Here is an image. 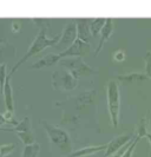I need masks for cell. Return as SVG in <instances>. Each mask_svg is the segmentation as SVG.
I'll use <instances>...</instances> for the list:
<instances>
[{
    "instance_id": "cell-1",
    "label": "cell",
    "mask_w": 151,
    "mask_h": 157,
    "mask_svg": "<svg viewBox=\"0 0 151 157\" xmlns=\"http://www.w3.org/2000/svg\"><path fill=\"white\" fill-rule=\"evenodd\" d=\"M40 123L47 135L51 148L57 151L58 156L66 157L69 154H71L73 151V145H72L71 137L66 130L59 126L52 125L46 121H41Z\"/></svg>"
},
{
    "instance_id": "cell-2",
    "label": "cell",
    "mask_w": 151,
    "mask_h": 157,
    "mask_svg": "<svg viewBox=\"0 0 151 157\" xmlns=\"http://www.w3.org/2000/svg\"><path fill=\"white\" fill-rule=\"evenodd\" d=\"M50 25H43V26H40L39 27V32H38V34H37V37L34 38L33 40V43H32L30 47H28V50H27V52L24 55V57L18 62V63L13 66V69L11 70V76L16 72L21 65L24 63H26L31 57H34V56H37L38 53L40 52H43L46 47H51V46H55L58 44V41L60 39V36H57V37H52V38H48L47 36H46V32H47V29Z\"/></svg>"
},
{
    "instance_id": "cell-3",
    "label": "cell",
    "mask_w": 151,
    "mask_h": 157,
    "mask_svg": "<svg viewBox=\"0 0 151 157\" xmlns=\"http://www.w3.org/2000/svg\"><path fill=\"white\" fill-rule=\"evenodd\" d=\"M106 101H108V110L110 115L111 125L115 129H117L119 124L120 92L118 83L113 79H110L106 85Z\"/></svg>"
},
{
    "instance_id": "cell-4",
    "label": "cell",
    "mask_w": 151,
    "mask_h": 157,
    "mask_svg": "<svg viewBox=\"0 0 151 157\" xmlns=\"http://www.w3.org/2000/svg\"><path fill=\"white\" fill-rule=\"evenodd\" d=\"M60 65L65 70H67L76 79L88 78L91 77L98 71L92 69L89 64L83 60V57H71V58H63L60 59Z\"/></svg>"
},
{
    "instance_id": "cell-5",
    "label": "cell",
    "mask_w": 151,
    "mask_h": 157,
    "mask_svg": "<svg viewBox=\"0 0 151 157\" xmlns=\"http://www.w3.org/2000/svg\"><path fill=\"white\" fill-rule=\"evenodd\" d=\"M52 84L57 90L72 91L78 85V79H76L71 73L65 69L57 70L52 75Z\"/></svg>"
},
{
    "instance_id": "cell-6",
    "label": "cell",
    "mask_w": 151,
    "mask_h": 157,
    "mask_svg": "<svg viewBox=\"0 0 151 157\" xmlns=\"http://www.w3.org/2000/svg\"><path fill=\"white\" fill-rule=\"evenodd\" d=\"M13 130L17 134V136L20 138V141L24 143V145L32 144L36 142L30 117H25L21 122H18V124L13 126Z\"/></svg>"
},
{
    "instance_id": "cell-7",
    "label": "cell",
    "mask_w": 151,
    "mask_h": 157,
    "mask_svg": "<svg viewBox=\"0 0 151 157\" xmlns=\"http://www.w3.org/2000/svg\"><path fill=\"white\" fill-rule=\"evenodd\" d=\"M89 51H90V44L77 38L67 48L60 51L59 56L62 59L63 58H71V57H83V56L86 55Z\"/></svg>"
},
{
    "instance_id": "cell-8",
    "label": "cell",
    "mask_w": 151,
    "mask_h": 157,
    "mask_svg": "<svg viewBox=\"0 0 151 157\" xmlns=\"http://www.w3.org/2000/svg\"><path fill=\"white\" fill-rule=\"evenodd\" d=\"M77 39V25L74 20H69L65 27H64L63 33L60 34V39L58 41V46L60 48H67L74 40Z\"/></svg>"
},
{
    "instance_id": "cell-9",
    "label": "cell",
    "mask_w": 151,
    "mask_h": 157,
    "mask_svg": "<svg viewBox=\"0 0 151 157\" xmlns=\"http://www.w3.org/2000/svg\"><path fill=\"white\" fill-rule=\"evenodd\" d=\"M134 138V135L130 134H124V135H119L115 138H112L111 141L108 143V147L105 149V154H104V157H111L113 156L117 151H119L126 143L131 141Z\"/></svg>"
},
{
    "instance_id": "cell-10",
    "label": "cell",
    "mask_w": 151,
    "mask_h": 157,
    "mask_svg": "<svg viewBox=\"0 0 151 157\" xmlns=\"http://www.w3.org/2000/svg\"><path fill=\"white\" fill-rule=\"evenodd\" d=\"M115 31V23H113V19L112 18H106L105 20V24H104L103 29L100 30V33H99V41H98V45L96 47L93 55L95 57L100 53V51L103 50L104 44L109 40V38L111 37V34Z\"/></svg>"
},
{
    "instance_id": "cell-11",
    "label": "cell",
    "mask_w": 151,
    "mask_h": 157,
    "mask_svg": "<svg viewBox=\"0 0 151 157\" xmlns=\"http://www.w3.org/2000/svg\"><path fill=\"white\" fill-rule=\"evenodd\" d=\"M77 25V38L85 43H91L92 40V33L90 31V19H74Z\"/></svg>"
},
{
    "instance_id": "cell-12",
    "label": "cell",
    "mask_w": 151,
    "mask_h": 157,
    "mask_svg": "<svg viewBox=\"0 0 151 157\" xmlns=\"http://www.w3.org/2000/svg\"><path fill=\"white\" fill-rule=\"evenodd\" d=\"M60 56L59 53H50V55L44 56L38 62L33 63L30 66V70H41V69H46V67H51L53 65H56L60 62Z\"/></svg>"
},
{
    "instance_id": "cell-13",
    "label": "cell",
    "mask_w": 151,
    "mask_h": 157,
    "mask_svg": "<svg viewBox=\"0 0 151 157\" xmlns=\"http://www.w3.org/2000/svg\"><path fill=\"white\" fill-rule=\"evenodd\" d=\"M11 75H8L5 80V86H4V101H5V108L6 112L13 115L14 113V98H13V90L11 86Z\"/></svg>"
},
{
    "instance_id": "cell-14",
    "label": "cell",
    "mask_w": 151,
    "mask_h": 157,
    "mask_svg": "<svg viewBox=\"0 0 151 157\" xmlns=\"http://www.w3.org/2000/svg\"><path fill=\"white\" fill-rule=\"evenodd\" d=\"M117 80L120 82L123 85H131V84H139L145 80H150L149 77L145 73H139V72H132V73H126V75H118Z\"/></svg>"
},
{
    "instance_id": "cell-15",
    "label": "cell",
    "mask_w": 151,
    "mask_h": 157,
    "mask_svg": "<svg viewBox=\"0 0 151 157\" xmlns=\"http://www.w3.org/2000/svg\"><path fill=\"white\" fill-rule=\"evenodd\" d=\"M108 144H100V145H91L85 147L78 150H73L71 154H69L66 157H90L95 154H98L99 151H105Z\"/></svg>"
},
{
    "instance_id": "cell-16",
    "label": "cell",
    "mask_w": 151,
    "mask_h": 157,
    "mask_svg": "<svg viewBox=\"0 0 151 157\" xmlns=\"http://www.w3.org/2000/svg\"><path fill=\"white\" fill-rule=\"evenodd\" d=\"M104 18H97V19H90V31L92 33V37L99 36L100 30L103 29L104 24H105Z\"/></svg>"
},
{
    "instance_id": "cell-17",
    "label": "cell",
    "mask_w": 151,
    "mask_h": 157,
    "mask_svg": "<svg viewBox=\"0 0 151 157\" xmlns=\"http://www.w3.org/2000/svg\"><path fill=\"white\" fill-rule=\"evenodd\" d=\"M40 151V145L38 143H32V144H27L24 147V151H23V156L21 157H38Z\"/></svg>"
},
{
    "instance_id": "cell-18",
    "label": "cell",
    "mask_w": 151,
    "mask_h": 157,
    "mask_svg": "<svg viewBox=\"0 0 151 157\" xmlns=\"http://www.w3.org/2000/svg\"><path fill=\"white\" fill-rule=\"evenodd\" d=\"M148 132V121H146V118L143 117L139 119V122L137 123V128H136V132H135V136L137 137H139L141 140L145 137V135Z\"/></svg>"
},
{
    "instance_id": "cell-19",
    "label": "cell",
    "mask_w": 151,
    "mask_h": 157,
    "mask_svg": "<svg viewBox=\"0 0 151 157\" xmlns=\"http://www.w3.org/2000/svg\"><path fill=\"white\" fill-rule=\"evenodd\" d=\"M17 148V145L14 143H9V144H1L0 145V157H7L8 155H11L14 149Z\"/></svg>"
},
{
    "instance_id": "cell-20",
    "label": "cell",
    "mask_w": 151,
    "mask_h": 157,
    "mask_svg": "<svg viewBox=\"0 0 151 157\" xmlns=\"http://www.w3.org/2000/svg\"><path fill=\"white\" fill-rule=\"evenodd\" d=\"M139 141H141V138L134 135V141H132V143H131V144L129 145V148L122 154L120 157H132V155H134V152H135V150H136V147H137V144H138Z\"/></svg>"
},
{
    "instance_id": "cell-21",
    "label": "cell",
    "mask_w": 151,
    "mask_h": 157,
    "mask_svg": "<svg viewBox=\"0 0 151 157\" xmlns=\"http://www.w3.org/2000/svg\"><path fill=\"white\" fill-rule=\"evenodd\" d=\"M6 65L2 64L0 65V94H2L4 92V86H5V80H6Z\"/></svg>"
},
{
    "instance_id": "cell-22",
    "label": "cell",
    "mask_w": 151,
    "mask_h": 157,
    "mask_svg": "<svg viewBox=\"0 0 151 157\" xmlns=\"http://www.w3.org/2000/svg\"><path fill=\"white\" fill-rule=\"evenodd\" d=\"M17 124H18V122L16 119H9V118L6 117V115L0 113V126H2V128H6V125L16 126Z\"/></svg>"
},
{
    "instance_id": "cell-23",
    "label": "cell",
    "mask_w": 151,
    "mask_h": 157,
    "mask_svg": "<svg viewBox=\"0 0 151 157\" xmlns=\"http://www.w3.org/2000/svg\"><path fill=\"white\" fill-rule=\"evenodd\" d=\"M144 63H145V75L151 80V52H146L145 53Z\"/></svg>"
},
{
    "instance_id": "cell-24",
    "label": "cell",
    "mask_w": 151,
    "mask_h": 157,
    "mask_svg": "<svg viewBox=\"0 0 151 157\" xmlns=\"http://www.w3.org/2000/svg\"><path fill=\"white\" fill-rule=\"evenodd\" d=\"M113 59L116 62H123L125 59V53L123 51H117L115 55H113Z\"/></svg>"
},
{
    "instance_id": "cell-25",
    "label": "cell",
    "mask_w": 151,
    "mask_h": 157,
    "mask_svg": "<svg viewBox=\"0 0 151 157\" xmlns=\"http://www.w3.org/2000/svg\"><path fill=\"white\" fill-rule=\"evenodd\" d=\"M145 138L148 140V142H149V144H150V147H151V132H146V135H145Z\"/></svg>"
},
{
    "instance_id": "cell-26",
    "label": "cell",
    "mask_w": 151,
    "mask_h": 157,
    "mask_svg": "<svg viewBox=\"0 0 151 157\" xmlns=\"http://www.w3.org/2000/svg\"><path fill=\"white\" fill-rule=\"evenodd\" d=\"M146 121H148V128L151 129V113H150V118H149V119H146Z\"/></svg>"
}]
</instances>
